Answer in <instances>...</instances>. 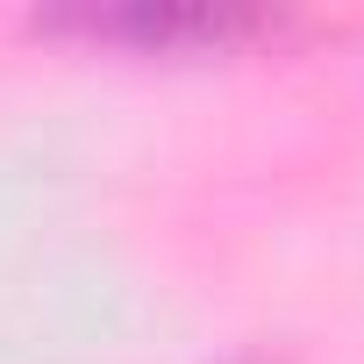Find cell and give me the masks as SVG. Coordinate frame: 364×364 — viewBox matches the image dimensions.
<instances>
[{
    "mask_svg": "<svg viewBox=\"0 0 364 364\" xmlns=\"http://www.w3.org/2000/svg\"><path fill=\"white\" fill-rule=\"evenodd\" d=\"M50 29H79L93 43H129V50H222L257 29V15L236 8H122V15H65Z\"/></svg>",
    "mask_w": 364,
    "mask_h": 364,
    "instance_id": "obj_1",
    "label": "cell"
}]
</instances>
